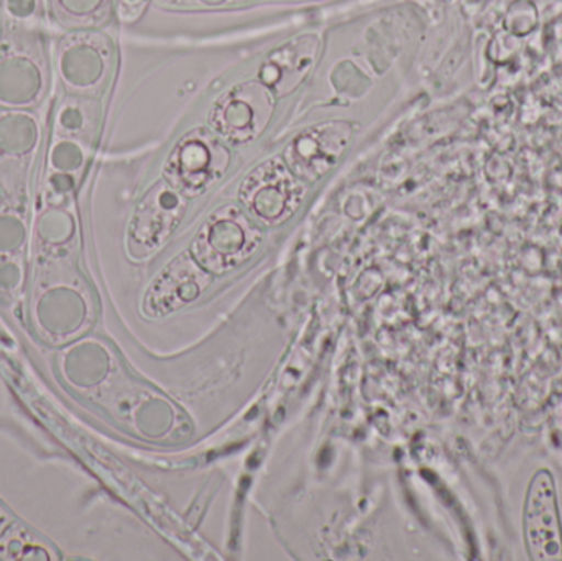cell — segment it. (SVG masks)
Segmentation results:
<instances>
[{"label": "cell", "mask_w": 562, "mask_h": 561, "mask_svg": "<svg viewBox=\"0 0 562 561\" xmlns=\"http://www.w3.org/2000/svg\"><path fill=\"white\" fill-rule=\"evenodd\" d=\"M260 243L259 227L239 207L224 206L201 227L191 256L207 272L224 273L250 259Z\"/></svg>", "instance_id": "1"}, {"label": "cell", "mask_w": 562, "mask_h": 561, "mask_svg": "<svg viewBox=\"0 0 562 561\" xmlns=\"http://www.w3.org/2000/svg\"><path fill=\"white\" fill-rule=\"evenodd\" d=\"M229 160V150L216 132L194 128L175 145L165 178L184 197H196L224 177Z\"/></svg>", "instance_id": "2"}, {"label": "cell", "mask_w": 562, "mask_h": 561, "mask_svg": "<svg viewBox=\"0 0 562 561\" xmlns=\"http://www.w3.org/2000/svg\"><path fill=\"white\" fill-rule=\"evenodd\" d=\"M306 187L284 164L270 158L247 175L240 184L239 200L247 211L266 226H279L290 220L303 203Z\"/></svg>", "instance_id": "3"}, {"label": "cell", "mask_w": 562, "mask_h": 561, "mask_svg": "<svg viewBox=\"0 0 562 561\" xmlns=\"http://www.w3.org/2000/svg\"><path fill=\"white\" fill-rule=\"evenodd\" d=\"M524 543L531 561H562V519L557 478L548 468L535 471L524 501Z\"/></svg>", "instance_id": "4"}, {"label": "cell", "mask_w": 562, "mask_h": 561, "mask_svg": "<svg viewBox=\"0 0 562 561\" xmlns=\"http://www.w3.org/2000/svg\"><path fill=\"white\" fill-rule=\"evenodd\" d=\"M276 99L269 86L247 81L224 92L210 114L211 127L231 144H249L262 135L272 119Z\"/></svg>", "instance_id": "5"}, {"label": "cell", "mask_w": 562, "mask_h": 561, "mask_svg": "<svg viewBox=\"0 0 562 561\" xmlns=\"http://www.w3.org/2000/svg\"><path fill=\"white\" fill-rule=\"evenodd\" d=\"M352 137L347 122H324L297 134L283 154L284 164L300 180H319L339 161Z\"/></svg>", "instance_id": "6"}, {"label": "cell", "mask_w": 562, "mask_h": 561, "mask_svg": "<svg viewBox=\"0 0 562 561\" xmlns=\"http://www.w3.org/2000/svg\"><path fill=\"white\" fill-rule=\"evenodd\" d=\"M187 211V200L170 183H158L142 201L131 227L132 253L137 257L157 250L177 229Z\"/></svg>", "instance_id": "7"}, {"label": "cell", "mask_w": 562, "mask_h": 561, "mask_svg": "<svg viewBox=\"0 0 562 561\" xmlns=\"http://www.w3.org/2000/svg\"><path fill=\"white\" fill-rule=\"evenodd\" d=\"M211 277L191 254H181L155 280L145 299L150 315H165L193 302L210 287Z\"/></svg>", "instance_id": "8"}, {"label": "cell", "mask_w": 562, "mask_h": 561, "mask_svg": "<svg viewBox=\"0 0 562 561\" xmlns=\"http://www.w3.org/2000/svg\"><path fill=\"white\" fill-rule=\"evenodd\" d=\"M313 59L314 53L306 52V45L280 49L279 55H273L263 68V85L276 94H290L310 71Z\"/></svg>", "instance_id": "9"}]
</instances>
